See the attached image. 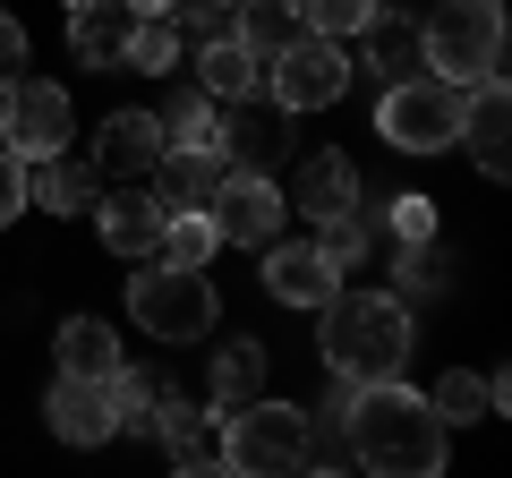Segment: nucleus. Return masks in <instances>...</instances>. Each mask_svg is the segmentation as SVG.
<instances>
[{"label": "nucleus", "instance_id": "nucleus-1", "mask_svg": "<svg viewBox=\"0 0 512 478\" xmlns=\"http://www.w3.org/2000/svg\"><path fill=\"white\" fill-rule=\"evenodd\" d=\"M342 436H350V461H367V470H384V478H436L453 427L436 419L427 393H410L402 376H384V385H359V393H350Z\"/></svg>", "mask_w": 512, "mask_h": 478}, {"label": "nucleus", "instance_id": "nucleus-2", "mask_svg": "<svg viewBox=\"0 0 512 478\" xmlns=\"http://www.w3.org/2000/svg\"><path fill=\"white\" fill-rule=\"evenodd\" d=\"M325 368L342 376V385H384V376H402L410 359V308L393 291H333L325 308Z\"/></svg>", "mask_w": 512, "mask_h": 478}, {"label": "nucleus", "instance_id": "nucleus-3", "mask_svg": "<svg viewBox=\"0 0 512 478\" xmlns=\"http://www.w3.org/2000/svg\"><path fill=\"white\" fill-rule=\"evenodd\" d=\"M419 60L444 86H487L504 60V0H436V18L419 26Z\"/></svg>", "mask_w": 512, "mask_h": 478}, {"label": "nucleus", "instance_id": "nucleus-4", "mask_svg": "<svg viewBox=\"0 0 512 478\" xmlns=\"http://www.w3.org/2000/svg\"><path fill=\"white\" fill-rule=\"evenodd\" d=\"M308 410L299 402H274V393H256V402L222 410V470H248V478H282V470H308Z\"/></svg>", "mask_w": 512, "mask_h": 478}, {"label": "nucleus", "instance_id": "nucleus-5", "mask_svg": "<svg viewBox=\"0 0 512 478\" xmlns=\"http://www.w3.org/2000/svg\"><path fill=\"white\" fill-rule=\"evenodd\" d=\"M376 137L393 154H444L461 137V86L444 77H393L376 103Z\"/></svg>", "mask_w": 512, "mask_h": 478}, {"label": "nucleus", "instance_id": "nucleus-6", "mask_svg": "<svg viewBox=\"0 0 512 478\" xmlns=\"http://www.w3.org/2000/svg\"><path fill=\"white\" fill-rule=\"evenodd\" d=\"M128 316L154 342H197V333H214V282L180 274V265H146V274L128 282Z\"/></svg>", "mask_w": 512, "mask_h": 478}, {"label": "nucleus", "instance_id": "nucleus-7", "mask_svg": "<svg viewBox=\"0 0 512 478\" xmlns=\"http://www.w3.org/2000/svg\"><path fill=\"white\" fill-rule=\"evenodd\" d=\"M265 94H274L282 111H325V103H342V94H350V52H342L333 35L282 43V52L265 60Z\"/></svg>", "mask_w": 512, "mask_h": 478}, {"label": "nucleus", "instance_id": "nucleus-8", "mask_svg": "<svg viewBox=\"0 0 512 478\" xmlns=\"http://www.w3.org/2000/svg\"><path fill=\"white\" fill-rule=\"evenodd\" d=\"M69 137H77V111H69V94L52 77H18V86L0 94V146L18 154V163H43Z\"/></svg>", "mask_w": 512, "mask_h": 478}, {"label": "nucleus", "instance_id": "nucleus-9", "mask_svg": "<svg viewBox=\"0 0 512 478\" xmlns=\"http://www.w3.org/2000/svg\"><path fill=\"white\" fill-rule=\"evenodd\" d=\"M205 222H214L222 248H265V239H282V222H291V197H282L265 171H222V188L205 197Z\"/></svg>", "mask_w": 512, "mask_h": 478}, {"label": "nucleus", "instance_id": "nucleus-10", "mask_svg": "<svg viewBox=\"0 0 512 478\" xmlns=\"http://www.w3.org/2000/svg\"><path fill=\"white\" fill-rule=\"evenodd\" d=\"M180 214V205L163 197V188H120V197H94V231H103V248L111 257H146L154 265V248H163V222Z\"/></svg>", "mask_w": 512, "mask_h": 478}, {"label": "nucleus", "instance_id": "nucleus-11", "mask_svg": "<svg viewBox=\"0 0 512 478\" xmlns=\"http://www.w3.org/2000/svg\"><path fill=\"white\" fill-rule=\"evenodd\" d=\"M265 291L282 299V308H325L333 291H342V274H333V257L316 248V239H265Z\"/></svg>", "mask_w": 512, "mask_h": 478}, {"label": "nucleus", "instance_id": "nucleus-12", "mask_svg": "<svg viewBox=\"0 0 512 478\" xmlns=\"http://www.w3.org/2000/svg\"><path fill=\"white\" fill-rule=\"evenodd\" d=\"M163 120L154 111H111L103 129H94V171H120V180H137V171L163 163Z\"/></svg>", "mask_w": 512, "mask_h": 478}, {"label": "nucleus", "instance_id": "nucleus-13", "mask_svg": "<svg viewBox=\"0 0 512 478\" xmlns=\"http://www.w3.org/2000/svg\"><path fill=\"white\" fill-rule=\"evenodd\" d=\"M197 94H214V103H256L265 94V52L239 35H205L197 52Z\"/></svg>", "mask_w": 512, "mask_h": 478}, {"label": "nucleus", "instance_id": "nucleus-14", "mask_svg": "<svg viewBox=\"0 0 512 478\" xmlns=\"http://www.w3.org/2000/svg\"><path fill=\"white\" fill-rule=\"evenodd\" d=\"M350 205H359V171H350V154L316 146L308 163H299V180H291V214L333 222V214H350Z\"/></svg>", "mask_w": 512, "mask_h": 478}, {"label": "nucleus", "instance_id": "nucleus-15", "mask_svg": "<svg viewBox=\"0 0 512 478\" xmlns=\"http://www.w3.org/2000/svg\"><path fill=\"white\" fill-rule=\"evenodd\" d=\"M43 410H52V436H60V444H103V436H120V427H111V385H103V376H60Z\"/></svg>", "mask_w": 512, "mask_h": 478}, {"label": "nucleus", "instance_id": "nucleus-16", "mask_svg": "<svg viewBox=\"0 0 512 478\" xmlns=\"http://www.w3.org/2000/svg\"><path fill=\"white\" fill-rule=\"evenodd\" d=\"M128 26H137L128 0H69V52L86 60V69H120Z\"/></svg>", "mask_w": 512, "mask_h": 478}, {"label": "nucleus", "instance_id": "nucleus-17", "mask_svg": "<svg viewBox=\"0 0 512 478\" xmlns=\"http://www.w3.org/2000/svg\"><path fill=\"white\" fill-rule=\"evenodd\" d=\"M504 120H512V103H504V86H495V77L461 94V137H453V146H470V163L487 171V180H504V163H512Z\"/></svg>", "mask_w": 512, "mask_h": 478}, {"label": "nucleus", "instance_id": "nucleus-18", "mask_svg": "<svg viewBox=\"0 0 512 478\" xmlns=\"http://www.w3.org/2000/svg\"><path fill=\"white\" fill-rule=\"evenodd\" d=\"M94 197H103V171L77 163V154L26 163V205H43V214H94Z\"/></svg>", "mask_w": 512, "mask_h": 478}, {"label": "nucleus", "instance_id": "nucleus-19", "mask_svg": "<svg viewBox=\"0 0 512 478\" xmlns=\"http://www.w3.org/2000/svg\"><path fill=\"white\" fill-rule=\"evenodd\" d=\"M154 436H163L171 470H222V436H214V419H205V410L154 402Z\"/></svg>", "mask_w": 512, "mask_h": 478}, {"label": "nucleus", "instance_id": "nucleus-20", "mask_svg": "<svg viewBox=\"0 0 512 478\" xmlns=\"http://www.w3.org/2000/svg\"><path fill=\"white\" fill-rule=\"evenodd\" d=\"M282 120H291V111H282V103L265 111V120H256V111H239L231 129L214 137V154H222V163H231V171H265V163H274L282 146H291V137H282Z\"/></svg>", "mask_w": 512, "mask_h": 478}, {"label": "nucleus", "instance_id": "nucleus-21", "mask_svg": "<svg viewBox=\"0 0 512 478\" xmlns=\"http://www.w3.org/2000/svg\"><path fill=\"white\" fill-rule=\"evenodd\" d=\"M120 368V333L103 316H69L60 325V376H111Z\"/></svg>", "mask_w": 512, "mask_h": 478}, {"label": "nucleus", "instance_id": "nucleus-22", "mask_svg": "<svg viewBox=\"0 0 512 478\" xmlns=\"http://www.w3.org/2000/svg\"><path fill=\"white\" fill-rule=\"evenodd\" d=\"M154 171H163V197H171V205H205V197L222 188V171H231V163H222L214 146H205V154L163 146V163H154Z\"/></svg>", "mask_w": 512, "mask_h": 478}, {"label": "nucleus", "instance_id": "nucleus-23", "mask_svg": "<svg viewBox=\"0 0 512 478\" xmlns=\"http://www.w3.org/2000/svg\"><path fill=\"white\" fill-rule=\"evenodd\" d=\"M222 239L214 222H205V205H180V214L163 222V248H154V265H180V274H205V257H214Z\"/></svg>", "mask_w": 512, "mask_h": 478}, {"label": "nucleus", "instance_id": "nucleus-24", "mask_svg": "<svg viewBox=\"0 0 512 478\" xmlns=\"http://www.w3.org/2000/svg\"><path fill=\"white\" fill-rule=\"evenodd\" d=\"M427 402H436L444 427H453V419H461V427H470V419H495V410H504V376H461V368H453Z\"/></svg>", "mask_w": 512, "mask_h": 478}, {"label": "nucleus", "instance_id": "nucleus-25", "mask_svg": "<svg viewBox=\"0 0 512 478\" xmlns=\"http://www.w3.org/2000/svg\"><path fill=\"white\" fill-rule=\"evenodd\" d=\"M265 393V342H231L214 350V410H239Z\"/></svg>", "mask_w": 512, "mask_h": 478}, {"label": "nucleus", "instance_id": "nucleus-26", "mask_svg": "<svg viewBox=\"0 0 512 478\" xmlns=\"http://www.w3.org/2000/svg\"><path fill=\"white\" fill-rule=\"evenodd\" d=\"M120 69H137V77H171V69H180V18H137V26H128Z\"/></svg>", "mask_w": 512, "mask_h": 478}, {"label": "nucleus", "instance_id": "nucleus-27", "mask_svg": "<svg viewBox=\"0 0 512 478\" xmlns=\"http://www.w3.org/2000/svg\"><path fill=\"white\" fill-rule=\"evenodd\" d=\"M231 35H239V43H256V52L274 60L282 43H299V9H291V0H239Z\"/></svg>", "mask_w": 512, "mask_h": 478}, {"label": "nucleus", "instance_id": "nucleus-28", "mask_svg": "<svg viewBox=\"0 0 512 478\" xmlns=\"http://www.w3.org/2000/svg\"><path fill=\"white\" fill-rule=\"evenodd\" d=\"M359 35H367V52H376L384 77H410V69H419V26H410V18H393V9H367Z\"/></svg>", "mask_w": 512, "mask_h": 478}, {"label": "nucleus", "instance_id": "nucleus-29", "mask_svg": "<svg viewBox=\"0 0 512 478\" xmlns=\"http://www.w3.org/2000/svg\"><path fill=\"white\" fill-rule=\"evenodd\" d=\"M103 385H111V427H154V402H163V385H154V376L111 368Z\"/></svg>", "mask_w": 512, "mask_h": 478}, {"label": "nucleus", "instance_id": "nucleus-30", "mask_svg": "<svg viewBox=\"0 0 512 478\" xmlns=\"http://www.w3.org/2000/svg\"><path fill=\"white\" fill-rule=\"evenodd\" d=\"M393 282H402V291H444V282H453V257H444L436 239H402V257H393Z\"/></svg>", "mask_w": 512, "mask_h": 478}, {"label": "nucleus", "instance_id": "nucleus-31", "mask_svg": "<svg viewBox=\"0 0 512 478\" xmlns=\"http://www.w3.org/2000/svg\"><path fill=\"white\" fill-rule=\"evenodd\" d=\"M291 9H299V35H333V43H342V35H359V26H367L376 0H291Z\"/></svg>", "mask_w": 512, "mask_h": 478}, {"label": "nucleus", "instance_id": "nucleus-32", "mask_svg": "<svg viewBox=\"0 0 512 478\" xmlns=\"http://www.w3.org/2000/svg\"><path fill=\"white\" fill-rule=\"evenodd\" d=\"M316 231H325L316 248L333 257V274H350V265H359L367 248H376V231H367V214H359V205H350V214H333V222H316Z\"/></svg>", "mask_w": 512, "mask_h": 478}, {"label": "nucleus", "instance_id": "nucleus-33", "mask_svg": "<svg viewBox=\"0 0 512 478\" xmlns=\"http://www.w3.org/2000/svg\"><path fill=\"white\" fill-rule=\"evenodd\" d=\"M163 137L171 146H188V154H205L222 137V120H214V94H180V111L163 120Z\"/></svg>", "mask_w": 512, "mask_h": 478}, {"label": "nucleus", "instance_id": "nucleus-34", "mask_svg": "<svg viewBox=\"0 0 512 478\" xmlns=\"http://www.w3.org/2000/svg\"><path fill=\"white\" fill-rule=\"evenodd\" d=\"M171 18H188V26H197V35H231L239 0H171Z\"/></svg>", "mask_w": 512, "mask_h": 478}, {"label": "nucleus", "instance_id": "nucleus-35", "mask_svg": "<svg viewBox=\"0 0 512 478\" xmlns=\"http://www.w3.org/2000/svg\"><path fill=\"white\" fill-rule=\"evenodd\" d=\"M384 214H393V239H436V205L427 197H393Z\"/></svg>", "mask_w": 512, "mask_h": 478}, {"label": "nucleus", "instance_id": "nucleus-36", "mask_svg": "<svg viewBox=\"0 0 512 478\" xmlns=\"http://www.w3.org/2000/svg\"><path fill=\"white\" fill-rule=\"evenodd\" d=\"M18 77H26V26H18V18H0V94L18 86Z\"/></svg>", "mask_w": 512, "mask_h": 478}, {"label": "nucleus", "instance_id": "nucleus-37", "mask_svg": "<svg viewBox=\"0 0 512 478\" xmlns=\"http://www.w3.org/2000/svg\"><path fill=\"white\" fill-rule=\"evenodd\" d=\"M18 214H26V163L0 146V222H18Z\"/></svg>", "mask_w": 512, "mask_h": 478}, {"label": "nucleus", "instance_id": "nucleus-38", "mask_svg": "<svg viewBox=\"0 0 512 478\" xmlns=\"http://www.w3.org/2000/svg\"><path fill=\"white\" fill-rule=\"evenodd\" d=\"M128 9H137V18H171V0H128Z\"/></svg>", "mask_w": 512, "mask_h": 478}]
</instances>
